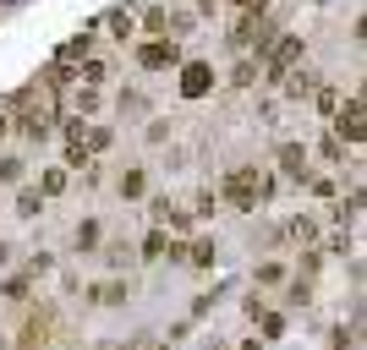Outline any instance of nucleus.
I'll use <instances>...</instances> for the list:
<instances>
[{"mask_svg": "<svg viewBox=\"0 0 367 350\" xmlns=\"http://www.w3.org/2000/svg\"><path fill=\"white\" fill-rule=\"evenodd\" d=\"M225 197H230L236 208H258V197H269V181H258V170H230Z\"/></svg>", "mask_w": 367, "mask_h": 350, "instance_id": "1", "label": "nucleus"}, {"mask_svg": "<svg viewBox=\"0 0 367 350\" xmlns=\"http://www.w3.org/2000/svg\"><path fill=\"white\" fill-rule=\"evenodd\" d=\"M137 61H143L148 71H164V66H176V61H181V44L154 39V44H143V55H137Z\"/></svg>", "mask_w": 367, "mask_h": 350, "instance_id": "2", "label": "nucleus"}, {"mask_svg": "<svg viewBox=\"0 0 367 350\" xmlns=\"http://www.w3.org/2000/svg\"><path fill=\"white\" fill-rule=\"evenodd\" d=\"M340 137H346V143H362V137H367V110H362V99H351L346 110H340Z\"/></svg>", "mask_w": 367, "mask_h": 350, "instance_id": "3", "label": "nucleus"}, {"mask_svg": "<svg viewBox=\"0 0 367 350\" xmlns=\"http://www.w3.org/2000/svg\"><path fill=\"white\" fill-rule=\"evenodd\" d=\"M208 88H214V71H208L203 61H192V66L181 71V93H186V99H203Z\"/></svg>", "mask_w": 367, "mask_h": 350, "instance_id": "4", "label": "nucleus"}, {"mask_svg": "<svg viewBox=\"0 0 367 350\" xmlns=\"http://www.w3.org/2000/svg\"><path fill=\"white\" fill-rule=\"evenodd\" d=\"M302 55V39H280V49L269 55V77H286V66Z\"/></svg>", "mask_w": 367, "mask_h": 350, "instance_id": "5", "label": "nucleus"}, {"mask_svg": "<svg viewBox=\"0 0 367 350\" xmlns=\"http://www.w3.org/2000/svg\"><path fill=\"white\" fill-rule=\"evenodd\" d=\"M280 170H286L290 181H302V175H307V153L296 143H286V148H280Z\"/></svg>", "mask_w": 367, "mask_h": 350, "instance_id": "6", "label": "nucleus"}, {"mask_svg": "<svg viewBox=\"0 0 367 350\" xmlns=\"http://www.w3.org/2000/svg\"><path fill=\"white\" fill-rule=\"evenodd\" d=\"M186 263L208 268V263H214V241H208V235H203V241H192V247H186Z\"/></svg>", "mask_w": 367, "mask_h": 350, "instance_id": "7", "label": "nucleus"}, {"mask_svg": "<svg viewBox=\"0 0 367 350\" xmlns=\"http://www.w3.org/2000/svg\"><path fill=\"white\" fill-rule=\"evenodd\" d=\"M143 170H126V175H121V197H143Z\"/></svg>", "mask_w": 367, "mask_h": 350, "instance_id": "8", "label": "nucleus"}, {"mask_svg": "<svg viewBox=\"0 0 367 350\" xmlns=\"http://www.w3.org/2000/svg\"><path fill=\"white\" fill-rule=\"evenodd\" d=\"M39 208H44V192H22V197H17V214H22V219H33Z\"/></svg>", "mask_w": 367, "mask_h": 350, "instance_id": "9", "label": "nucleus"}, {"mask_svg": "<svg viewBox=\"0 0 367 350\" xmlns=\"http://www.w3.org/2000/svg\"><path fill=\"white\" fill-rule=\"evenodd\" d=\"M77 247H82V252L99 247V225H94V219H82V225H77Z\"/></svg>", "mask_w": 367, "mask_h": 350, "instance_id": "10", "label": "nucleus"}, {"mask_svg": "<svg viewBox=\"0 0 367 350\" xmlns=\"http://www.w3.org/2000/svg\"><path fill=\"white\" fill-rule=\"evenodd\" d=\"M82 55H88V33H82V39H66V44H61V61H82Z\"/></svg>", "mask_w": 367, "mask_h": 350, "instance_id": "11", "label": "nucleus"}, {"mask_svg": "<svg viewBox=\"0 0 367 350\" xmlns=\"http://www.w3.org/2000/svg\"><path fill=\"white\" fill-rule=\"evenodd\" d=\"M55 192H66V170H50L44 175V197H55Z\"/></svg>", "mask_w": 367, "mask_h": 350, "instance_id": "12", "label": "nucleus"}, {"mask_svg": "<svg viewBox=\"0 0 367 350\" xmlns=\"http://www.w3.org/2000/svg\"><path fill=\"white\" fill-rule=\"evenodd\" d=\"M290 235H296V241H312V235H318V225H312V219H296V225H290Z\"/></svg>", "mask_w": 367, "mask_h": 350, "instance_id": "13", "label": "nucleus"}, {"mask_svg": "<svg viewBox=\"0 0 367 350\" xmlns=\"http://www.w3.org/2000/svg\"><path fill=\"white\" fill-rule=\"evenodd\" d=\"M164 247H170V241H164L159 230H154V235H148V241H143V252H148V257H164Z\"/></svg>", "mask_w": 367, "mask_h": 350, "instance_id": "14", "label": "nucleus"}, {"mask_svg": "<svg viewBox=\"0 0 367 350\" xmlns=\"http://www.w3.org/2000/svg\"><path fill=\"white\" fill-rule=\"evenodd\" d=\"M0 181H22V165H17V159H0Z\"/></svg>", "mask_w": 367, "mask_h": 350, "instance_id": "15", "label": "nucleus"}, {"mask_svg": "<svg viewBox=\"0 0 367 350\" xmlns=\"http://www.w3.org/2000/svg\"><path fill=\"white\" fill-rule=\"evenodd\" d=\"M110 33H121V39H126V33H132V17H126V11H115V17H110Z\"/></svg>", "mask_w": 367, "mask_h": 350, "instance_id": "16", "label": "nucleus"}, {"mask_svg": "<svg viewBox=\"0 0 367 350\" xmlns=\"http://www.w3.org/2000/svg\"><path fill=\"white\" fill-rule=\"evenodd\" d=\"M99 301H110V307H115V301H126V285H104V290H99Z\"/></svg>", "mask_w": 367, "mask_h": 350, "instance_id": "17", "label": "nucleus"}, {"mask_svg": "<svg viewBox=\"0 0 367 350\" xmlns=\"http://www.w3.org/2000/svg\"><path fill=\"white\" fill-rule=\"evenodd\" d=\"M230 6H236V11H258V17H264V6H269V0H230Z\"/></svg>", "mask_w": 367, "mask_h": 350, "instance_id": "18", "label": "nucleus"}, {"mask_svg": "<svg viewBox=\"0 0 367 350\" xmlns=\"http://www.w3.org/2000/svg\"><path fill=\"white\" fill-rule=\"evenodd\" d=\"M6 126H11V121H6V110H0V137H6Z\"/></svg>", "mask_w": 367, "mask_h": 350, "instance_id": "19", "label": "nucleus"}]
</instances>
